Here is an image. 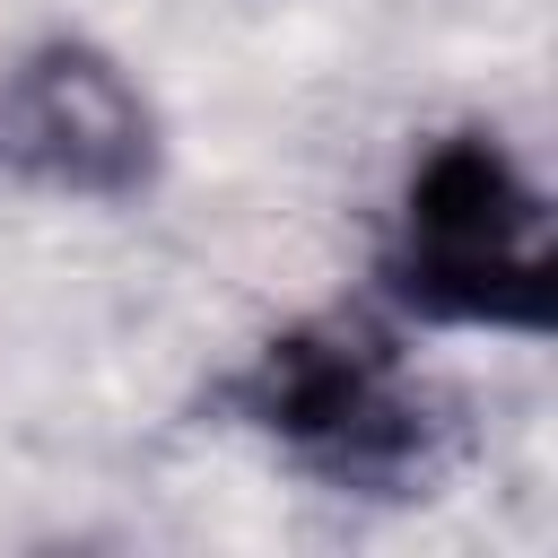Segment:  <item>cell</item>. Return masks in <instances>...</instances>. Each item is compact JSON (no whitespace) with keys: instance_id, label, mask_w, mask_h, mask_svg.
I'll list each match as a JSON object with an SVG mask.
<instances>
[{"instance_id":"6da1fadb","label":"cell","mask_w":558,"mask_h":558,"mask_svg":"<svg viewBox=\"0 0 558 558\" xmlns=\"http://www.w3.org/2000/svg\"><path fill=\"white\" fill-rule=\"evenodd\" d=\"M384 288L427 323H480V331H532V340L558 331L549 192L488 131L427 140L392 209Z\"/></svg>"},{"instance_id":"7a4b0ae2","label":"cell","mask_w":558,"mask_h":558,"mask_svg":"<svg viewBox=\"0 0 558 558\" xmlns=\"http://www.w3.org/2000/svg\"><path fill=\"white\" fill-rule=\"evenodd\" d=\"M227 410L279 453H296L314 480L366 497H410L445 453L427 384L410 375L401 340L357 305L305 314L279 340H262L253 366L227 384Z\"/></svg>"},{"instance_id":"3957f363","label":"cell","mask_w":558,"mask_h":558,"mask_svg":"<svg viewBox=\"0 0 558 558\" xmlns=\"http://www.w3.org/2000/svg\"><path fill=\"white\" fill-rule=\"evenodd\" d=\"M0 166L44 192L131 201L157 174V113L113 52L52 35L0 78Z\"/></svg>"}]
</instances>
